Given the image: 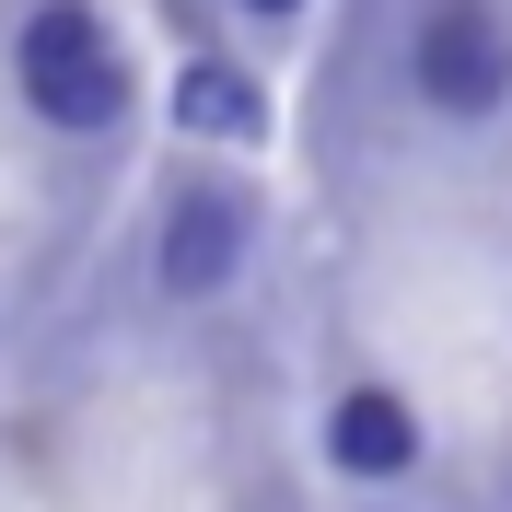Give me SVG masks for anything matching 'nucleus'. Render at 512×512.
<instances>
[{"label":"nucleus","instance_id":"f257e3e1","mask_svg":"<svg viewBox=\"0 0 512 512\" xmlns=\"http://www.w3.org/2000/svg\"><path fill=\"white\" fill-rule=\"evenodd\" d=\"M12 82L47 128H117V105H128L117 35H105L94 0H35L24 35H12Z\"/></svg>","mask_w":512,"mask_h":512},{"label":"nucleus","instance_id":"f03ea898","mask_svg":"<svg viewBox=\"0 0 512 512\" xmlns=\"http://www.w3.org/2000/svg\"><path fill=\"white\" fill-rule=\"evenodd\" d=\"M408 82L443 105V117H489V105L512 94V24L489 0H431V24H419V47H408Z\"/></svg>","mask_w":512,"mask_h":512},{"label":"nucleus","instance_id":"7ed1b4c3","mask_svg":"<svg viewBox=\"0 0 512 512\" xmlns=\"http://www.w3.org/2000/svg\"><path fill=\"white\" fill-rule=\"evenodd\" d=\"M245 268V198L233 187H187L163 210V291H222Z\"/></svg>","mask_w":512,"mask_h":512},{"label":"nucleus","instance_id":"20e7f679","mask_svg":"<svg viewBox=\"0 0 512 512\" xmlns=\"http://www.w3.org/2000/svg\"><path fill=\"white\" fill-rule=\"evenodd\" d=\"M326 454H338L350 478H408L419 466V408L384 396V384H350V396L326 408Z\"/></svg>","mask_w":512,"mask_h":512},{"label":"nucleus","instance_id":"39448f33","mask_svg":"<svg viewBox=\"0 0 512 512\" xmlns=\"http://www.w3.org/2000/svg\"><path fill=\"white\" fill-rule=\"evenodd\" d=\"M175 117L210 128V140H256V94H245V70H233V59H198L187 82H175Z\"/></svg>","mask_w":512,"mask_h":512},{"label":"nucleus","instance_id":"423d86ee","mask_svg":"<svg viewBox=\"0 0 512 512\" xmlns=\"http://www.w3.org/2000/svg\"><path fill=\"white\" fill-rule=\"evenodd\" d=\"M256 12H291V0H256Z\"/></svg>","mask_w":512,"mask_h":512}]
</instances>
